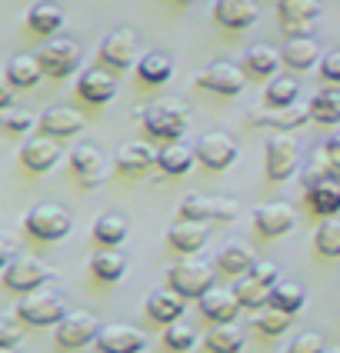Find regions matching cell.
I'll use <instances>...</instances> for the list:
<instances>
[{
  "mask_svg": "<svg viewBox=\"0 0 340 353\" xmlns=\"http://www.w3.org/2000/svg\"><path fill=\"white\" fill-rule=\"evenodd\" d=\"M140 123H143V130H147L150 137L174 143V140H180L187 134L190 110H187L183 103H177V100H163V103L143 107V110H140Z\"/></svg>",
  "mask_w": 340,
  "mask_h": 353,
  "instance_id": "1",
  "label": "cell"
},
{
  "mask_svg": "<svg viewBox=\"0 0 340 353\" xmlns=\"http://www.w3.org/2000/svg\"><path fill=\"white\" fill-rule=\"evenodd\" d=\"M240 203L234 196L217 194H187L177 203V220H200V223H230L237 220Z\"/></svg>",
  "mask_w": 340,
  "mask_h": 353,
  "instance_id": "2",
  "label": "cell"
},
{
  "mask_svg": "<svg viewBox=\"0 0 340 353\" xmlns=\"http://www.w3.org/2000/svg\"><path fill=\"white\" fill-rule=\"evenodd\" d=\"M167 283L180 290L187 300H200L207 290H214V267L197 256H183L167 267Z\"/></svg>",
  "mask_w": 340,
  "mask_h": 353,
  "instance_id": "3",
  "label": "cell"
},
{
  "mask_svg": "<svg viewBox=\"0 0 340 353\" xmlns=\"http://www.w3.org/2000/svg\"><path fill=\"white\" fill-rule=\"evenodd\" d=\"M17 314H20V320L30 323V327H57L70 310H67V300H63L57 290H40L37 287V290L23 294Z\"/></svg>",
  "mask_w": 340,
  "mask_h": 353,
  "instance_id": "4",
  "label": "cell"
},
{
  "mask_svg": "<svg viewBox=\"0 0 340 353\" xmlns=\"http://www.w3.org/2000/svg\"><path fill=\"white\" fill-rule=\"evenodd\" d=\"M97 57H100V63H103L107 70H127V67L140 63L143 54H140L137 34H134L130 27H117V30H110L107 37L100 40Z\"/></svg>",
  "mask_w": 340,
  "mask_h": 353,
  "instance_id": "5",
  "label": "cell"
},
{
  "mask_svg": "<svg viewBox=\"0 0 340 353\" xmlns=\"http://www.w3.org/2000/svg\"><path fill=\"white\" fill-rule=\"evenodd\" d=\"M50 276H54V270L34 254H17L14 260L3 263V283H7L10 290H17V294L37 290L40 283H47Z\"/></svg>",
  "mask_w": 340,
  "mask_h": 353,
  "instance_id": "6",
  "label": "cell"
},
{
  "mask_svg": "<svg viewBox=\"0 0 340 353\" xmlns=\"http://www.w3.org/2000/svg\"><path fill=\"white\" fill-rule=\"evenodd\" d=\"M70 227H74V220H70V214H67L60 203H37V207H30V214H27V230H30V236L47 240V243L63 240V236L70 234Z\"/></svg>",
  "mask_w": 340,
  "mask_h": 353,
  "instance_id": "7",
  "label": "cell"
},
{
  "mask_svg": "<svg viewBox=\"0 0 340 353\" xmlns=\"http://www.w3.org/2000/svg\"><path fill=\"white\" fill-rule=\"evenodd\" d=\"M54 330H57V343L63 350H83V347L97 343L100 323L97 316L87 314V310H70Z\"/></svg>",
  "mask_w": 340,
  "mask_h": 353,
  "instance_id": "8",
  "label": "cell"
},
{
  "mask_svg": "<svg viewBox=\"0 0 340 353\" xmlns=\"http://www.w3.org/2000/svg\"><path fill=\"white\" fill-rule=\"evenodd\" d=\"M37 57H40V63H43V74H47V77L63 80V77H70V74H74V70L80 67L83 50H80L74 40L54 37L50 43H43V47H40Z\"/></svg>",
  "mask_w": 340,
  "mask_h": 353,
  "instance_id": "9",
  "label": "cell"
},
{
  "mask_svg": "<svg viewBox=\"0 0 340 353\" xmlns=\"http://www.w3.org/2000/svg\"><path fill=\"white\" fill-rule=\"evenodd\" d=\"M243 67L230 63V60H214L197 74V87L207 94H220V97H234L243 90Z\"/></svg>",
  "mask_w": 340,
  "mask_h": 353,
  "instance_id": "10",
  "label": "cell"
},
{
  "mask_svg": "<svg viewBox=\"0 0 340 353\" xmlns=\"http://www.w3.org/2000/svg\"><path fill=\"white\" fill-rule=\"evenodd\" d=\"M300 163V143L290 134H274V137L267 140V176L274 180V183H283L287 176H294Z\"/></svg>",
  "mask_w": 340,
  "mask_h": 353,
  "instance_id": "11",
  "label": "cell"
},
{
  "mask_svg": "<svg viewBox=\"0 0 340 353\" xmlns=\"http://www.w3.org/2000/svg\"><path fill=\"white\" fill-rule=\"evenodd\" d=\"M194 150H197V160L207 167V170H227L240 154L237 140L230 137V134H223V130L203 134V137L194 143Z\"/></svg>",
  "mask_w": 340,
  "mask_h": 353,
  "instance_id": "12",
  "label": "cell"
},
{
  "mask_svg": "<svg viewBox=\"0 0 340 353\" xmlns=\"http://www.w3.org/2000/svg\"><path fill=\"white\" fill-rule=\"evenodd\" d=\"M320 14V0H280V23L290 37H310Z\"/></svg>",
  "mask_w": 340,
  "mask_h": 353,
  "instance_id": "13",
  "label": "cell"
},
{
  "mask_svg": "<svg viewBox=\"0 0 340 353\" xmlns=\"http://www.w3.org/2000/svg\"><path fill=\"white\" fill-rule=\"evenodd\" d=\"M97 350L100 353H140V350H147V336L140 334L137 327H130V323H107V327H100Z\"/></svg>",
  "mask_w": 340,
  "mask_h": 353,
  "instance_id": "14",
  "label": "cell"
},
{
  "mask_svg": "<svg viewBox=\"0 0 340 353\" xmlns=\"http://www.w3.org/2000/svg\"><path fill=\"white\" fill-rule=\"evenodd\" d=\"M294 223H297L294 207H290V203H280V200L260 203L257 210H254V227H257V234H263V236L290 234V230H294Z\"/></svg>",
  "mask_w": 340,
  "mask_h": 353,
  "instance_id": "15",
  "label": "cell"
},
{
  "mask_svg": "<svg viewBox=\"0 0 340 353\" xmlns=\"http://www.w3.org/2000/svg\"><path fill=\"white\" fill-rule=\"evenodd\" d=\"M70 167H74L83 190H97L103 183V176H107V163H103V157H100V150L94 143H83L77 150H70Z\"/></svg>",
  "mask_w": 340,
  "mask_h": 353,
  "instance_id": "16",
  "label": "cell"
},
{
  "mask_svg": "<svg viewBox=\"0 0 340 353\" xmlns=\"http://www.w3.org/2000/svg\"><path fill=\"white\" fill-rule=\"evenodd\" d=\"M214 17L227 30H250L260 20L257 0H217L214 3Z\"/></svg>",
  "mask_w": 340,
  "mask_h": 353,
  "instance_id": "17",
  "label": "cell"
},
{
  "mask_svg": "<svg viewBox=\"0 0 340 353\" xmlns=\"http://www.w3.org/2000/svg\"><path fill=\"white\" fill-rule=\"evenodd\" d=\"M197 303H200V314L207 316V320H214V323H234L240 316V307H243L237 290H223V287L207 290Z\"/></svg>",
  "mask_w": 340,
  "mask_h": 353,
  "instance_id": "18",
  "label": "cell"
},
{
  "mask_svg": "<svg viewBox=\"0 0 340 353\" xmlns=\"http://www.w3.org/2000/svg\"><path fill=\"white\" fill-rule=\"evenodd\" d=\"M183 310H187V296L174 290V287H157L154 294L147 296V316L163 323V327L183 320Z\"/></svg>",
  "mask_w": 340,
  "mask_h": 353,
  "instance_id": "19",
  "label": "cell"
},
{
  "mask_svg": "<svg viewBox=\"0 0 340 353\" xmlns=\"http://www.w3.org/2000/svg\"><path fill=\"white\" fill-rule=\"evenodd\" d=\"M250 117L257 120V123H263V127H274V130H297V127H303L307 120H314V114H310V103H290V107H267V110H257V114H250Z\"/></svg>",
  "mask_w": 340,
  "mask_h": 353,
  "instance_id": "20",
  "label": "cell"
},
{
  "mask_svg": "<svg viewBox=\"0 0 340 353\" xmlns=\"http://www.w3.org/2000/svg\"><path fill=\"white\" fill-rule=\"evenodd\" d=\"M57 160H60V147L57 137H50V134L30 137L23 143V150H20V163L27 170H34V174H47L50 167H57Z\"/></svg>",
  "mask_w": 340,
  "mask_h": 353,
  "instance_id": "21",
  "label": "cell"
},
{
  "mask_svg": "<svg viewBox=\"0 0 340 353\" xmlns=\"http://www.w3.org/2000/svg\"><path fill=\"white\" fill-rule=\"evenodd\" d=\"M77 94L87 103L103 107V103H110V100L117 97V80H114V74H107V70H87L77 83Z\"/></svg>",
  "mask_w": 340,
  "mask_h": 353,
  "instance_id": "22",
  "label": "cell"
},
{
  "mask_svg": "<svg viewBox=\"0 0 340 353\" xmlns=\"http://www.w3.org/2000/svg\"><path fill=\"white\" fill-rule=\"evenodd\" d=\"M207 236H210V230H207V223H200V220H177L170 230H167V240H170V247L174 250H180V254H197L200 247L207 243Z\"/></svg>",
  "mask_w": 340,
  "mask_h": 353,
  "instance_id": "23",
  "label": "cell"
},
{
  "mask_svg": "<svg viewBox=\"0 0 340 353\" xmlns=\"http://www.w3.org/2000/svg\"><path fill=\"white\" fill-rule=\"evenodd\" d=\"M160 160V150H154L150 143H123L117 150V157H114V167H117L120 174H143V170H150L154 163Z\"/></svg>",
  "mask_w": 340,
  "mask_h": 353,
  "instance_id": "24",
  "label": "cell"
},
{
  "mask_svg": "<svg viewBox=\"0 0 340 353\" xmlns=\"http://www.w3.org/2000/svg\"><path fill=\"white\" fill-rule=\"evenodd\" d=\"M83 123L87 120L80 117L74 107H47L43 114H40V127H43V134H50V137H74L83 130Z\"/></svg>",
  "mask_w": 340,
  "mask_h": 353,
  "instance_id": "25",
  "label": "cell"
},
{
  "mask_svg": "<svg viewBox=\"0 0 340 353\" xmlns=\"http://www.w3.org/2000/svg\"><path fill=\"white\" fill-rule=\"evenodd\" d=\"M254 263H257V256L254 250L247 247V243H240V240H230V243H223L217 254V267L223 274L230 276H247L254 270Z\"/></svg>",
  "mask_w": 340,
  "mask_h": 353,
  "instance_id": "26",
  "label": "cell"
},
{
  "mask_svg": "<svg viewBox=\"0 0 340 353\" xmlns=\"http://www.w3.org/2000/svg\"><path fill=\"white\" fill-rule=\"evenodd\" d=\"M303 194H307V203H310L314 214H320V216L340 214V180H334V176H327V180H320L314 187H307Z\"/></svg>",
  "mask_w": 340,
  "mask_h": 353,
  "instance_id": "27",
  "label": "cell"
},
{
  "mask_svg": "<svg viewBox=\"0 0 340 353\" xmlns=\"http://www.w3.org/2000/svg\"><path fill=\"white\" fill-rule=\"evenodd\" d=\"M43 74V63L37 54H17V57L7 60V83L10 87H37Z\"/></svg>",
  "mask_w": 340,
  "mask_h": 353,
  "instance_id": "28",
  "label": "cell"
},
{
  "mask_svg": "<svg viewBox=\"0 0 340 353\" xmlns=\"http://www.w3.org/2000/svg\"><path fill=\"white\" fill-rule=\"evenodd\" d=\"M280 63H283V54L274 50V47H267V43L250 47V50L240 57V67H243L247 74H254V77H274L280 70Z\"/></svg>",
  "mask_w": 340,
  "mask_h": 353,
  "instance_id": "29",
  "label": "cell"
},
{
  "mask_svg": "<svg viewBox=\"0 0 340 353\" xmlns=\"http://www.w3.org/2000/svg\"><path fill=\"white\" fill-rule=\"evenodd\" d=\"M280 54H283V63H287L290 70H310L320 60V47L314 37H290L283 43Z\"/></svg>",
  "mask_w": 340,
  "mask_h": 353,
  "instance_id": "30",
  "label": "cell"
},
{
  "mask_svg": "<svg viewBox=\"0 0 340 353\" xmlns=\"http://www.w3.org/2000/svg\"><path fill=\"white\" fill-rule=\"evenodd\" d=\"M27 23H30V30L40 34V37H54L60 27L67 23V17H63V7H60V3L43 0V3H37V7L27 14Z\"/></svg>",
  "mask_w": 340,
  "mask_h": 353,
  "instance_id": "31",
  "label": "cell"
},
{
  "mask_svg": "<svg viewBox=\"0 0 340 353\" xmlns=\"http://www.w3.org/2000/svg\"><path fill=\"white\" fill-rule=\"evenodd\" d=\"M137 77L143 83H150V87H160V83H167L174 77V60L167 54H160V50H147L137 63Z\"/></svg>",
  "mask_w": 340,
  "mask_h": 353,
  "instance_id": "32",
  "label": "cell"
},
{
  "mask_svg": "<svg viewBox=\"0 0 340 353\" xmlns=\"http://www.w3.org/2000/svg\"><path fill=\"white\" fill-rule=\"evenodd\" d=\"M90 274L97 276L100 283H117L120 276L127 274V256L114 247H103L97 256H90Z\"/></svg>",
  "mask_w": 340,
  "mask_h": 353,
  "instance_id": "33",
  "label": "cell"
},
{
  "mask_svg": "<svg viewBox=\"0 0 340 353\" xmlns=\"http://www.w3.org/2000/svg\"><path fill=\"white\" fill-rule=\"evenodd\" d=\"M194 160H197V150L194 147H183V143H167V147H160V160H157V167L163 170V174H170V176H180V174H187L190 167H194Z\"/></svg>",
  "mask_w": 340,
  "mask_h": 353,
  "instance_id": "34",
  "label": "cell"
},
{
  "mask_svg": "<svg viewBox=\"0 0 340 353\" xmlns=\"http://www.w3.org/2000/svg\"><path fill=\"white\" fill-rule=\"evenodd\" d=\"M303 303H307V290L300 283H294V280H280L277 287L270 290V307H277V310L290 316H297L303 310Z\"/></svg>",
  "mask_w": 340,
  "mask_h": 353,
  "instance_id": "35",
  "label": "cell"
},
{
  "mask_svg": "<svg viewBox=\"0 0 340 353\" xmlns=\"http://www.w3.org/2000/svg\"><path fill=\"white\" fill-rule=\"evenodd\" d=\"M210 353H240L243 350V334L234 323H214V330L203 336Z\"/></svg>",
  "mask_w": 340,
  "mask_h": 353,
  "instance_id": "36",
  "label": "cell"
},
{
  "mask_svg": "<svg viewBox=\"0 0 340 353\" xmlns=\"http://www.w3.org/2000/svg\"><path fill=\"white\" fill-rule=\"evenodd\" d=\"M237 290V296H240V303L247 307V310H260V307H267L270 303V290L274 287H267V283H260L257 276H240V283L234 287Z\"/></svg>",
  "mask_w": 340,
  "mask_h": 353,
  "instance_id": "37",
  "label": "cell"
},
{
  "mask_svg": "<svg viewBox=\"0 0 340 353\" xmlns=\"http://www.w3.org/2000/svg\"><path fill=\"white\" fill-rule=\"evenodd\" d=\"M94 240L103 243V247H120L127 240V220L117 214H103L94 223Z\"/></svg>",
  "mask_w": 340,
  "mask_h": 353,
  "instance_id": "38",
  "label": "cell"
},
{
  "mask_svg": "<svg viewBox=\"0 0 340 353\" xmlns=\"http://www.w3.org/2000/svg\"><path fill=\"white\" fill-rule=\"evenodd\" d=\"M163 343L174 353H187L197 347V330L187 323V320H177V323H167L163 327Z\"/></svg>",
  "mask_w": 340,
  "mask_h": 353,
  "instance_id": "39",
  "label": "cell"
},
{
  "mask_svg": "<svg viewBox=\"0 0 340 353\" xmlns=\"http://www.w3.org/2000/svg\"><path fill=\"white\" fill-rule=\"evenodd\" d=\"M300 97V83L294 77H274L270 80V87H267V107H290V103H297Z\"/></svg>",
  "mask_w": 340,
  "mask_h": 353,
  "instance_id": "40",
  "label": "cell"
},
{
  "mask_svg": "<svg viewBox=\"0 0 340 353\" xmlns=\"http://www.w3.org/2000/svg\"><path fill=\"white\" fill-rule=\"evenodd\" d=\"M310 114L317 123H340V90H320L310 97Z\"/></svg>",
  "mask_w": 340,
  "mask_h": 353,
  "instance_id": "41",
  "label": "cell"
},
{
  "mask_svg": "<svg viewBox=\"0 0 340 353\" xmlns=\"http://www.w3.org/2000/svg\"><path fill=\"white\" fill-rule=\"evenodd\" d=\"M290 320H294L290 314H283V310H277V307L267 303V307H260L257 314H254V327H257L263 336H277L290 327Z\"/></svg>",
  "mask_w": 340,
  "mask_h": 353,
  "instance_id": "42",
  "label": "cell"
},
{
  "mask_svg": "<svg viewBox=\"0 0 340 353\" xmlns=\"http://www.w3.org/2000/svg\"><path fill=\"white\" fill-rule=\"evenodd\" d=\"M314 247L323 256H340V220L337 216H327L320 223V230L314 234Z\"/></svg>",
  "mask_w": 340,
  "mask_h": 353,
  "instance_id": "43",
  "label": "cell"
},
{
  "mask_svg": "<svg viewBox=\"0 0 340 353\" xmlns=\"http://www.w3.org/2000/svg\"><path fill=\"white\" fill-rule=\"evenodd\" d=\"M0 123H3L7 130H14V134H27V130L40 127V117H34L30 110H17V107H10V110H3V114H0Z\"/></svg>",
  "mask_w": 340,
  "mask_h": 353,
  "instance_id": "44",
  "label": "cell"
},
{
  "mask_svg": "<svg viewBox=\"0 0 340 353\" xmlns=\"http://www.w3.org/2000/svg\"><path fill=\"white\" fill-rule=\"evenodd\" d=\"M287 353H327V343H323V336L317 330H303V334L294 336Z\"/></svg>",
  "mask_w": 340,
  "mask_h": 353,
  "instance_id": "45",
  "label": "cell"
},
{
  "mask_svg": "<svg viewBox=\"0 0 340 353\" xmlns=\"http://www.w3.org/2000/svg\"><path fill=\"white\" fill-rule=\"evenodd\" d=\"M20 314H3L0 316V347H17L20 343V323H17Z\"/></svg>",
  "mask_w": 340,
  "mask_h": 353,
  "instance_id": "46",
  "label": "cell"
},
{
  "mask_svg": "<svg viewBox=\"0 0 340 353\" xmlns=\"http://www.w3.org/2000/svg\"><path fill=\"white\" fill-rule=\"evenodd\" d=\"M250 276H257L260 283H267V287H277L280 283L277 263H270V260H257V263H254V270H250Z\"/></svg>",
  "mask_w": 340,
  "mask_h": 353,
  "instance_id": "47",
  "label": "cell"
},
{
  "mask_svg": "<svg viewBox=\"0 0 340 353\" xmlns=\"http://www.w3.org/2000/svg\"><path fill=\"white\" fill-rule=\"evenodd\" d=\"M320 77L330 80V83H340V50H330L320 60Z\"/></svg>",
  "mask_w": 340,
  "mask_h": 353,
  "instance_id": "48",
  "label": "cell"
},
{
  "mask_svg": "<svg viewBox=\"0 0 340 353\" xmlns=\"http://www.w3.org/2000/svg\"><path fill=\"white\" fill-rule=\"evenodd\" d=\"M323 157H327V163L340 174V134H334V137L323 143Z\"/></svg>",
  "mask_w": 340,
  "mask_h": 353,
  "instance_id": "49",
  "label": "cell"
},
{
  "mask_svg": "<svg viewBox=\"0 0 340 353\" xmlns=\"http://www.w3.org/2000/svg\"><path fill=\"white\" fill-rule=\"evenodd\" d=\"M14 107V90H10V83L0 90V110H10Z\"/></svg>",
  "mask_w": 340,
  "mask_h": 353,
  "instance_id": "50",
  "label": "cell"
},
{
  "mask_svg": "<svg viewBox=\"0 0 340 353\" xmlns=\"http://www.w3.org/2000/svg\"><path fill=\"white\" fill-rule=\"evenodd\" d=\"M0 353H17V347H0Z\"/></svg>",
  "mask_w": 340,
  "mask_h": 353,
  "instance_id": "51",
  "label": "cell"
},
{
  "mask_svg": "<svg viewBox=\"0 0 340 353\" xmlns=\"http://www.w3.org/2000/svg\"><path fill=\"white\" fill-rule=\"evenodd\" d=\"M327 353H340V347H330V350H327Z\"/></svg>",
  "mask_w": 340,
  "mask_h": 353,
  "instance_id": "52",
  "label": "cell"
},
{
  "mask_svg": "<svg viewBox=\"0 0 340 353\" xmlns=\"http://www.w3.org/2000/svg\"><path fill=\"white\" fill-rule=\"evenodd\" d=\"M140 353H150V350H140Z\"/></svg>",
  "mask_w": 340,
  "mask_h": 353,
  "instance_id": "53",
  "label": "cell"
}]
</instances>
